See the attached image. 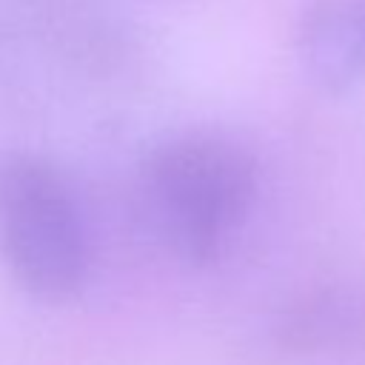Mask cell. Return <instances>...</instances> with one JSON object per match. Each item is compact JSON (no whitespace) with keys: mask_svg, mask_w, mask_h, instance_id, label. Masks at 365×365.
Wrapping results in <instances>:
<instances>
[{"mask_svg":"<svg viewBox=\"0 0 365 365\" xmlns=\"http://www.w3.org/2000/svg\"><path fill=\"white\" fill-rule=\"evenodd\" d=\"M297 54L328 94L365 83V0H308L297 20Z\"/></svg>","mask_w":365,"mask_h":365,"instance_id":"4","label":"cell"},{"mask_svg":"<svg viewBox=\"0 0 365 365\" xmlns=\"http://www.w3.org/2000/svg\"><path fill=\"white\" fill-rule=\"evenodd\" d=\"M274 342L294 356L365 354V291L339 282L302 291L277 314Z\"/></svg>","mask_w":365,"mask_h":365,"instance_id":"3","label":"cell"},{"mask_svg":"<svg viewBox=\"0 0 365 365\" xmlns=\"http://www.w3.org/2000/svg\"><path fill=\"white\" fill-rule=\"evenodd\" d=\"M140 197L163 248L188 268L220 265L259 197V163L217 131H182L148 148Z\"/></svg>","mask_w":365,"mask_h":365,"instance_id":"1","label":"cell"},{"mask_svg":"<svg viewBox=\"0 0 365 365\" xmlns=\"http://www.w3.org/2000/svg\"><path fill=\"white\" fill-rule=\"evenodd\" d=\"M0 262L34 299L63 302L91 271L88 225L68 174L34 151L0 157Z\"/></svg>","mask_w":365,"mask_h":365,"instance_id":"2","label":"cell"}]
</instances>
